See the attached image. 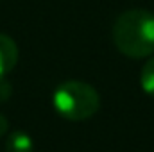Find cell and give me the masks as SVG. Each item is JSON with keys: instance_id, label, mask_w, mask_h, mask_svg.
<instances>
[{"instance_id": "6da1fadb", "label": "cell", "mask_w": 154, "mask_h": 152, "mask_svg": "<svg viewBox=\"0 0 154 152\" xmlns=\"http://www.w3.org/2000/svg\"><path fill=\"white\" fill-rule=\"evenodd\" d=\"M113 41L118 52L142 59L154 54V13L147 9H129L113 23Z\"/></svg>"}, {"instance_id": "7a4b0ae2", "label": "cell", "mask_w": 154, "mask_h": 152, "mask_svg": "<svg viewBox=\"0 0 154 152\" xmlns=\"http://www.w3.org/2000/svg\"><path fill=\"white\" fill-rule=\"evenodd\" d=\"M52 102L57 113L72 122L88 120L100 108L97 90L82 81H66L59 84L54 91Z\"/></svg>"}, {"instance_id": "3957f363", "label": "cell", "mask_w": 154, "mask_h": 152, "mask_svg": "<svg viewBox=\"0 0 154 152\" xmlns=\"http://www.w3.org/2000/svg\"><path fill=\"white\" fill-rule=\"evenodd\" d=\"M18 63V47L7 34H0V77H5Z\"/></svg>"}, {"instance_id": "277c9868", "label": "cell", "mask_w": 154, "mask_h": 152, "mask_svg": "<svg viewBox=\"0 0 154 152\" xmlns=\"http://www.w3.org/2000/svg\"><path fill=\"white\" fill-rule=\"evenodd\" d=\"M5 152H34L32 138L23 131H13L7 136Z\"/></svg>"}, {"instance_id": "5b68a950", "label": "cell", "mask_w": 154, "mask_h": 152, "mask_svg": "<svg viewBox=\"0 0 154 152\" xmlns=\"http://www.w3.org/2000/svg\"><path fill=\"white\" fill-rule=\"evenodd\" d=\"M140 86L142 90L154 99V57L147 59L145 65L142 66V72H140Z\"/></svg>"}, {"instance_id": "8992f818", "label": "cell", "mask_w": 154, "mask_h": 152, "mask_svg": "<svg viewBox=\"0 0 154 152\" xmlns=\"http://www.w3.org/2000/svg\"><path fill=\"white\" fill-rule=\"evenodd\" d=\"M11 84L9 81H5V77H0V102H5L11 97Z\"/></svg>"}, {"instance_id": "52a82bcc", "label": "cell", "mask_w": 154, "mask_h": 152, "mask_svg": "<svg viewBox=\"0 0 154 152\" xmlns=\"http://www.w3.org/2000/svg\"><path fill=\"white\" fill-rule=\"evenodd\" d=\"M7 129H9V122H7V118L4 114L0 113V136H4L7 132Z\"/></svg>"}]
</instances>
